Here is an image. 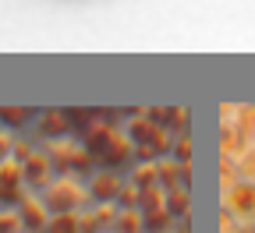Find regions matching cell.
<instances>
[{"mask_svg": "<svg viewBox=\"0 0 255 233\" xmlns=\"http://www.w3.org/2000/svg\"><path fill=\"white\" fill-rule=\"evenodd\" d=\"M234 209H241V212L255 209V191H252V187H241V191L234 194Z\"/></svg>", "mask_w": 255, "mask_h": 233, "instance_id": "obj_1", "label": "cell"}, {"mask_svg": "<svg viewBox=\"0 0 255 233\" xmlns=\"http://www.w3.org/2000/svg\"><path fill=\"white\" fill-rule=\"evenodd\" d=\"M75 230V223H68V219H60L57 226H53V233H71Z\"/></svg>", "mask_w": 255, "mask_h": 233, "instance_id": "obj_2", "label": "cell"}]
</instances>
